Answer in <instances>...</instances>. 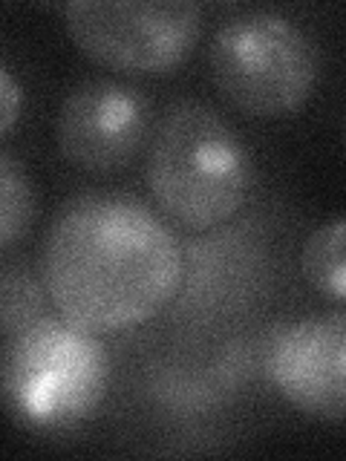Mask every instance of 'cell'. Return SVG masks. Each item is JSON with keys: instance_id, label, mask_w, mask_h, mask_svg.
<instances>
[{"instance_id": "cell-1", "label": "cell", "mask_w": 346, "mask_h": 461, "mask_svg": "<svg viewBox=\"0 0 346 461\" xmlns=\"http://www.w3.org/2000/svg\"><path fill=\"white\" fill-rule=\"evenodd\" d=\"M41 277L67 323L107 335L150 321L177 294L182 251L139 199L86 194L55 216Z\"/></svg>"}, {"instance_id": "cell-2", "label": "cell", "mask_w": 346, "mask_h": 461, "mask_svg": "<svg viewBox=\"0 0 346 461\" xmlns=\"http://www.w3.org/2000/svg\"><path fill=\"white\" fill-rule=\"evenodd\" d=\"M148 182L159 205L187 228H214L237 213L251 165L237 133L199 101L173 104L159 127Z\"/></svg>"}, {"instance_id": "cell-3", "label": "cell", "mask_w": 346, "mask_h": 461, "mask_svg": "<svg viewBox=\"0 0 346 461\" xmlns=\"http://www.w3.org/2000/svg\"><path fill=\"white\" fill-rule=\"evenodd\" d=\"M110 360L96 335L64 317H43L9 338L0 355V393L38 427H67L105 398Z\"/></svg>"}, {"instance_id": "cell-4", "label": "cell", "mask_w": 346, "mask_h": 461, "mask_svg": "<svg viewBox=\"0 0 346 461\" xmlns=\"http://www.w3.org/2000/svg\"><path fill=\"white\" fill-rule=\"evenodd\" d=\"M211 76L237 110L271 119L306 104L317 81V55L292 21L249 12L214 35Z\"/></svg>"}, {"instance_id": "cell-5", "label": "cell", "mask_w": 346, "mask_h": 461, "mask_svg": "<svg viewBox=\"0 0 346 461\" xmlns=\"http://www.w3.org/2000/svg\"><path fill=\"white\" fill-rule=\"evenodd\" d=\"M202 12L191 0H81L67 6V29L98 64L162 72L194 50Z\"/></svg>"}, {"instance_id": "cell-6", "label": "cell", "mask_w": 346, "mask_h": 461, "mask_svg": "<svg viewBox=\"0 0 346 461\" xmlns=\"http://www.w3.org/2000/svg\"><path fill=\"white\" fill-rule=\"evenodd\" d=\"M150 130V101L119 81L76 86L58 115V144L76 167L107 173L133 158Z\"/></svg>"}, {"instance_id": "cell-7", "label": "cell", "mask_w": 346, "mask_h": 461, "mask_svg": "<svg viewBox=\"0 0 346 461\" xmlns=\"http://www.w3.org/2000/svg\"><path fill=\"white\" fill-rule=\"evenodd\" d=\"M269 375L306 415L343 421L346 410V317H306L271 343Z\"/></svg>"}, {"instance_id": "cell-8", "label": "cell", "mask_w": 346, "mask_h": 461, "mask_svg": "<svg viewBox=\"0 0 346 461\" xmlns=\"http://www.w3.org/2000/svg\"><path fill=\"white\" fill-rule=\"evenodd\" d=\"M47 317V285L26 263L0 266V338H14Z\"/></svg>"}, {"instance_id": "cell-9", "label": "cell", "mask_w": 346, "mask_h": 461, "mask_svg": "<svg viewBox=\"0 0 346 461\" xmlns=\"http://www.w3.org/2000/svg\"><path fill=\"white\" fill-rule=\"evenodd\" d=\"M35 220V187L26 167L0 150V251L18 242Z\"/></svg>"}, {"instance_id": "cell-10", "label": "cell", "mask_w": 346, "mask_h": 461, "mask_svg": "<svg viewBox=\"0 0 346 461\" xmlns=\"http://www.w3.org/2000/svg\"><path fill=\"white\" fill-rule=\"evenodd\" d=\"M346 222L335 220L309 240L303 254L309 283L332 300L346 297Z\"/></svg>"}, {"instance_id": "cell-11", "label": "cell", "mask_w": 346, "mask_h": 461, "mask_svg": "<svg viewBox=\"0 0 346 461\" xmlns=\"http://www.w3.org/2000/svg\"><path fill=\"white\" fill-rule=\"evenodd\" d=\"M18 115H21V86L0 67V133H6L18 122Z\"/></svg>"}]
</instances>
